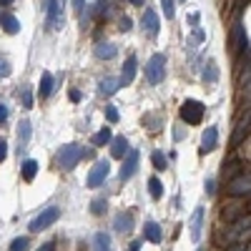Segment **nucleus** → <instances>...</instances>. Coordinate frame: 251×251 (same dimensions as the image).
Returning a JSON list of instances; mask_svg holds the SVG:
<instances>
[{"label":"nucleus","instance_id":"f257e3e1","mask_svg":"<svg viewBox=\"0 0 251 251\" xmlns=\"http://www.w3.org/2000/svg\"><path fill=\"white\" fill-rule=\"evenodd\" d=\"M86 156V149L83 146H78V143H66L63 149L58 151V166L63 171H71V169H75L78 166V161Z\"/></svg>","mask_w":251,"mask_h":251},{"label":"nucleus","instance_id":"f03ea898","mask_svg":"<svg viewBox=\"0 0 251 251\" xmlns=\"http://www.w3.org/2000/svg\"><path fill=\"white\" fill-rule=\"evenodd\" d=\"M181 121H186L188 126H199L201 121H203V113H206V106L201 100H196V98H186L183 103H181Z\"/></svg>","mask_w":251,"mask_h":251},{"label":"nucleus","instance_id":"7ed1b4c3","mask_svg":"<svg viewBox=\"0 0 251 251\" xmlns=\"http://www.w3.org/2000/svg\"><path fill=\"white\" fill-rule=\"evenodd\" d=\"M163 78H166V55L153 53L151 60L146 63V80H149L151 86H158V83H163Z\"/></svg>","mask_w":251,"mask_h":251},{"label":"nucleus","instance_id":"20e7f679","mask_svg":"<svg viewBox=\"0 0 251 251\" xmlns=\"http://www.w3.org/2000/svg\"><path fill=\"white\" fill-rule=\"evenodd\" d=\"M58 219H60V208H58V206H48L46 211H40V214H38V216L30 221V231H33V234L43 231V228L53 226Z\"/></svg>","mask_w":251,"mask_h":251},{"label":"nucleus","instance_id":"39448f33","mask_svg":"<svg viewBox=\"0 0 251 251\" xmlns=\"http://www.w3.org/2000/svg\"><path fill=\"white\" fill-rule=\"evenodd\" d=\"M108 174H111V163H108V161H98L93 169H91V174H88V186H91V188L103 186V181L108 178Z\"/></svg>","mask_w":251,"mask_h":251},{"label":"nucleus","instance_id":"423d86ee","mask_svg":"<svg viewBox=\"0 0 251 251\" xmlns=\"http://www.w3.org/2000/svg\"><path fill=\"white\" fill-rule=\"evenodd\" d=\"M141 25H143V33H149L151 38H156L158 35V30H161V20H158V15H156V10H146L143 13V18H141Z\"/></svg>","mask_w":251,"mask_h":251},{"label":"nucleus","instance_id":"0eeeda50","mask_svg":"<svg viewBox=\"0 0 251 251\" xmlns=\"http://www.w3.org/2000/svg\"><path fill=\"white\" fill-rule=\"evenodd\" d=\"M249 183H251L249 174H241V176H236L231 183H228L226 194L228 196H249Z\"/></svg>","mask_w":251,"mask_h":251},{"label":"nucleus","instance_id":"6e6552de","mask_svg":"<svg viewBox=\"0 0 251 251\" xmlns=\"http://www.w3.org/2000/svg\"><path fill=\"white\" fill-rule=\"evenodd\" d=\"M46 13H48V25L53 30L63 28V15H60V0H48L46 3Z\"/></svg>","mask_w":251,"mask_h":251},{"label":"nucleus","instance_id":"1a4fd4ad","mask_svg":"<svg viewBox=\"0 0 251 251\" xmlns=\"http://www.w3.org/2000/svg\"><path fill=\"white\" fill-rule=\"evenodd\" d=\"M216 143H219V131H216V126H208V128L203 131L201 136V153H211L216 149Z\"/></svg>","mask_w":251,"mask_h":251},{"label":"nucleus","instance_id":"9d476101","mask_svg":"<svg viewBox=\"0 0 251 251\" xmlns=\"http://www.w3.org/2000/svg\"><path fill=\"white\" fill-rule=\"evenodd\" d=\"M138 161H141L138 151H128V158H126L123 166H121V178H123V181H128V178L138 171Z\"/></svg>","mask_w":251,"mask_h":251},{"label":"nucleus","instance_id":"9b49d317","mask_svg":"<svg viewBox=\"0 0 251 251\" xmlns=\"http://www.w3.org/2000/svg\"><path fill=\"white\" fill-rule=\"evenodd\" d=\"M136 68H138V60H136V55H128V60H126V66H123L121 86H128V83H133V78H136Z\"/></svg>","mask_w":251,"mask_h":251},{"label":"nucleus","instance_id":"f8f14e48","mask_svg":"<svg viewBox=\"0 0 251 251\" xmlns=\"http://www.w3.org/2000/svg\"><path fill=\"white\" fill-rule=\"evenodd\" d=\"M53 91H55V80H53V75L46 71L43 75H40V88H38V96L46 100V98H50V96H53Z\"/></svg>","mask_w":251,"mask_h":251},{"label":"nucleus","instance_id":"ddd939ff","mask_svg":"<svg viewBox=\"0 0 251 251\" xmlns=\"http://www.w3.org/2000/svg\"><path fill=\"white\" fill-rule=\"evenodd\" d=\"M143 239H146V241H151V244H158V241L163 239L161 226H158L156 221H146V226H143Z\"/></svg>","mask_w":251,"mask_h":251},{"label":"nucleus","instance_id":"4468645a","mask_svg":"<svg viewBox=\"0 0 251 251\" xmlns=\"http://www.w3.org/2000/svg\"><path fill=\"white\" fill-rule=\"evenodd\" d=\"M126 153H128V141H126V136L111 138V156L113 158H123Z\"/></svg>","mask_w":251,"mask_h":251},{"label":"nucleus","instance_id":"2eb2a0df","mask_svg":"<svg viewBox=\"0 0 251 251\" xmlns=\"http://www.w3.org/2000/svg\"><path fill=\"white\" fill-rule=\"evenodd\" d=\"M201 228H203V206H199L191 216V239L194 241L201 239Z\"/></svg>","mask_w":251,"mask_h":251},{"label":"nucleus","instance_id":"dca6fc26","mask_svg":"<svg viewBox=\"0 0 251 251\" xmlns=\"http://www.w3.org/2000/svg\"><path fill=\"white\" fill-rule=\"evenodd\" d=\"M113 226H116V231H131V226H133V216L131 214H126V211H121L116 219H113Z\"/></svg>","mask_w":251,"mask_h":251},{"label":"nucleus","instance_id":"f3484780","mask_svg":"<svg viewBox=\"0 0 251 251\" xmlns=\"http://www.w3.org/2000/svg\"><path fill=\"white\" fill-rule=\"evenodd\" d=\"M96 55H98L100 60H111V58L118 55V48H116L113 43H98V46H96Z\"/></svg>","mask_w":251,"mask_h":251},{"label":"nucleus","instance_id":"a211bd4d","mask_svg":"<svg viewBox=\"0 0 251 251\" xmlns=\"http://www.w3.org/2000/svg\"><path fill=\"white\" fill-rule=\"evenodd\" d=\"M118 88H121V78H103V80H100V88H98V91H100L103 96H113V93H116Z\"/></svg>","mask_w":251,"mask_h":251},{"label":"nucleus","instance_id":"6ab92c4d","mask_svg":"<svg viewBox=\"0 0 251 251\" xmlns=\"http://www.w3.org/2000/svg\"><path fill=\"white\" fill-rule=\"evenodd\" d=\"M30 133H33L30 121H20V123H18V141H20V146H25V143L30 141Z\"/></svg>","mask_w":251,"mask_h":251},{"label":"nucleus","instance_id":"aec40b11","mask_svg":"<svg viewBox=\"0 0 251 251\" xmlns=\"http://www.w3.org/2000/svg\"><path fill=\"white\" fill-rule=\"evenodd\" d=\"M0 23H3V30H5L8 35H15V33L20 30V23H18L15 15H3V18H0Z\"/></svg>","mask_w":251,"mask_h":251},{"label":"nucleus","instance_id":"412c9836","mask_svg":"<svg viewBox=\"0 0 251 251\" xmlns=\"http://www.w3.org/2000/svg\"><path fill=\"white\" fill-rule=\"evenodd\" d=\"M20 174H23V178H25V181H33V178H35V174H38V161H33V158L23 161V169H20Z\"/></svg>","mask_w":251,"mask_h":251},{"label":"nucleus","instance_id":"4be33fe9","mask_svg":"<svg viewBox=\"0 0 251 251\" xmlns=\"http://www.w3.org/2000/svg\"><path fill=\"white\" fill-rule=\"evenodd\" d=\"M149 194H151V199H153V201H158V199L163 196V183H161L156 176H151V178H149Z\"/></svg>","mask_w":251,"mask_h":251},{"label":"nucleus","instance_id":"5701e85b","mask_svg":"<svg viewBox=\"0 0 251 251\" xmlns=\"http://www.w3.org/2000/svg\"><path fill=\"white\" fill-rule=\"evenodd\" d=\"M111 138H113L111 128H108V126H103V128L93 136V146H106V143H111Z\"/></svg>","mask_w":251,"mask_h":251},{"label":"nucleus","instance_id":"b1692460","mask_svg":"<svg viewBox=\"0 0 251 251\" xmlns=\"http://www.w3.org/2000/svg\"><path fill=\"white\" fill-rule=\"evenodd\" d=\"M93 241H96V251H108L111 249V236L106 231H98Z\"/></svg>","mask_w":251,"mask_h":251},{"label":"nucleus","instance_id":"393cba45","mask_svg":"<svg viewBox=\"0 0 251 251\" xmlns=\"http://www.w3.org/2000/svg\"><path fill=\"white\" fill-rule=\"evenodd\" d=\"M28 249H30V239L28 236H18V239L10 241V249L8 251H28Z\"/></svg>","mask_w":251,"mask_h":251},{"label":"nucleus","instance_id":"a878e982","mask_svg":"<svg viewBox=\"0 0 251 251\" xmlns=\"http://www.w3.org/2000/svg\"><path fill=\"white\" fill-rule=\"evenodd\" d=\"M203 78H206L208 83H216V78H219V68H216V60H208V63H206Z\"/></svg>","mask_w":251,"mask_h":251},{"label":"nucleus","instance_id":"bb28decb","mask_svg":"<svg viewBox=\"0 0 251 251\" xmlns=\"http://www.w3.org/2000/svg\"><path fill=\"white\" fill-rule=\"evenodd\" d=\"M151 161H153V166H156L158 171H166V169H169V158H166L161 151H153V153H151Z\"/></svg>","mask_w":251,"mask_h":251},{"label":"nucleus","instance_id":"cd10ccee","mask_svg":"<svg viewBox=\"0 0 251 251\" xmlns=\"http://www.w3.org/2000/svg\"><path fill=\"white\" fill-rule=\"evenodd\" d=\"M234 35H236V46H239V48H249V35L244 33V28H241V25H236V28H234Z\"/></svg>","mask_w":251,"mask_h":251},{"label":"nucleus","instance_id":"c85d7f7f","mask_svg":"<svg viewBox=\"0 0 251 251\" xmlns=\"http://www.w3.org/2000/svg\"><path fill=\"white\" fill-rule=\"evenodd\" d=\"M106 208H108L106 199H96V201L91 203V211H93L96 216H100V214H106Z\"/></svg>","mask_w":251,"mask_h":251},{"label":"nucleus","instance_id":"c756f323","mask_svg":"<svg viewBox=\"0 0 251 251\" xmlns=\"http://www.w3.org/2000/svg\"><path fill=\"white\" fill-rule=\"evenodd\" d=\"M161 8H163L166 18L174 20V15H176V5H174V0H161Z\"/></svg>","mask_w":251,"mask_h":251},{"label":"nucleus","instance_id":"7c9ffc66","mask_svg":"<svg viewBox=\"0 0 251 251\" xmlns=\"http://www.w3.org/2000/svg\"><path fill=\"white\" fill-rule=\"evenodd\" d=\"M13 73V68H10V60L5 58V55H0V78H8Z\"/></svg>","mask_w":251,"mask_h":251},{"label":"nucleus","instance_id":"2f4dec72","mask_svg":"<svg viewBox=\"0 0 251 251\" xmlns=\"http://www.w3.org/2000/svg\"><path fill=\"white\" fill-rule=\"evenodd\" d=\"M106 118H108V123H118V111H116V106H106Z\"/></svg>","mask_w":251,"mask_h":251},{"label":"nucleus","instance_id":"473e14b6","mask_svg":"<svg viewBox=\"0 0 251 251\" xmlns=\"http://www.w3.org/2000/svg\"><path fill=\"white\" fill-rule=\"evenodd\" d=\"M23 106H25V108H30V106H33V93H30L28 88L23 91Z\"/></svg>","mask_w":251,"mask_h":251},{"label":"nucleus","instance_id":"72a5a7b5","mask_svg":"<svg viewBox=\"0 0 251 251\" xmlns=\"http://www.w3.org/2000/svg\"><path fill=\"white\" fill-rule=\"evenodd\" d=\"M131 28H133V20H131V18H123V20H121V30L128 33Z\"/></svg>","mask_w":251,"mask_h":251},{"label":"nucleus","instance_id":"f704fd0d","mask_svg":"<svg viewBox=\"0 0 251 251\" xmlns=\"http://www.w3.org/2000/svg\"><path fill=\"white\" fill-rule=\"evenodd\" d=\"M8 116H10L8 106H5V103H0V123H5V121H8Z\"/></svg>","mask_w":251,"mask_h":251},{"label":"nucleus","instance_id":"c9c22d12","mask_svg":"<svg viewBox=\"0 0 251 251\" xmlns=\"http://www.w3.org/2000/svg\"><path fill=\"white\" fill-rule=\"evenodd\" d=\"M83 8H86V0H73V10L78 15H83Z\"/></svg>","mask_w":251,"mask_h":251},{"label":"nucleus","instance_id":"e433bc0d","mask_svg":"<svg viewBox=\"0 0 251 251\" xmlns=\"http://www.w3.org/2000/svg\"><path fill=\"white\" fill-rule=\"evenodd\" d=\"M8 158V143L5 141H0V163H3Z\"/></svg>","mask_w":251,"mask_h":251},{"label":"nucleus","instance_id":"4c0bfd02","mask_svg":"<svg viewBox=\"0 0 251 251\" xmlns=\"http://www.w3.org/2000/svg\"><path fill=\"white\" fill-rule=\"evenodd\" d=\"M214 191H216V183H214V178H208V181H206V194L214 196Z\"/></svg>","mask_w":251,"mask_h":251},{"label":"nucleus","instance_id":"58836bf2","mask_svg":"<svg viewBox=\"0 0 251 251\" xmlns=\"http://www.w3.org/2000/svg\"><path fill=\"white\" fill-rule=\"evenodd\" d=\"M71 100L78 103V100H80V91H71Z\"/></svg>","mask_w":251,"mask_h":251},{"label":"nucleus","instance_id":"ea45409f","mask_svg":"<svg viewBox=\"0 0 251 251\" xmlns=\"http://www.w3.org/2000/svg\"><path fill=\"white\" fill-rule=\"evenodd\" d=\"M231 251H249V246H244V244H236Z\"/></svg>","mask_w":251,"mask_h":251},{"label":"nucleus","instance_id":"a19ab883","mask_svg":"<svg viewBox=\"0 0 251 251\" xmlns=\"http://www.w3.org/2000/svg\"><path fill=\"white\" fill-rule=\"evenodd\" d=\"M131 251H141V241H133L131 244Z\"/></svg>","mask_w":251,"mask_h":251},{"label":"nucleus","instance_id":"79ce46f5","mask_svg":"<svg viewBox=\"0 0 251 251\" xmlns=\"http://www.w3.org/2000/svg\"><path fill=\"white\" fill-rule=\"evenodd\" d=\"M0 5H3V8L5 5H13V0H0Z\"/></svg>","mask_w":251,"mask_h":251},{"label":"nucleus","instance_id":"37998d69","mask_svg":"<svg viewBox=\"0 0 251 251\" xmlns=\"http://www.w3.org/2000/svg\"><path fill=\"white\" fill-rule=\"evenodd\" d=\"M40 251H53V244H46V246L40 249Z\"/></svg>","mask_w":251,"mask_h":251},{"label":"nucleus","instance_id":"c03bdc74","mask_svg":"<svg viewBox=\"0 0 251 251\" xmlns=\"http://www.w3.org/2000/svg\"><path fill=\"white\" fill-rule=\"evenodd\" d=\"M131 5H143V0H128Z\"/></svg>","mask_w":251,"mask_h":251},{"label":"nucleus","instance_id":"a18cd8bd","mask_svg":"<svg viewBox=\"0 0 251 251\" xmlns=\"http://www.w3.org/2000/svg\"><path fill=\"white\" fill-rule=\"evenodd\" d=\"M199 251H203V249H199Z\"/></svg>","mask_w":251,"mask_h":251},{"label":"nucleus","instance_id":"49530a36","mask_svg":"<svg viewBox=\"0 0 251 251\" xmlns=\"http://www.w3.org/2000/svg\"><path fill=\"white\" fill-rule=\"evenodd\" d=\"M108 251H111V249H108Z\"/></svg>","mask_w":251,"mask_h":251}]
</instances>
